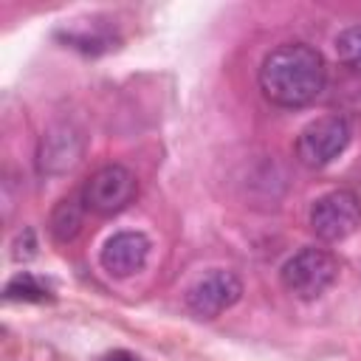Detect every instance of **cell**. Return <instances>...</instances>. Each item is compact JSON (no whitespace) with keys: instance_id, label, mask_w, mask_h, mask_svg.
<instances>
[{"instance_id":"6da1fadb","label":"cell","mask_w":361,"mask_h":361,"mask_svg":"<svg viewBox=\"0 0 361 361\" xmlns=\"http://www.w3.org/2000/svg\"><path fill=\"white\" fill-rule=\"evenodd\" d=\"M257 85L274 107H307L327 87V62L307 42H282L262 56Z\"/></svg>"},{"instance_id":"7a4b0ae2","label":"cell","mask_w":361,"mask_h":361,"mask_svg":"<svg viewBox=\"0 0 361 361\" xmlns=\"http://www.w3.org/2000/svg\"><path fill=\"white\" fill-rule=\"evenodd\" d=\"M338 279V259L327 248H302L279 268L282 288L296 299H319Z\"/></svg>"},{"instance_id":"3957f363","label":"cell","mask_w":361,"mask_h":361,"mask_svg":"<svg viewBox=\"0 0 361 361\" xmlns=\"http://www.w3.org/2000/svg\"><path fill=\"white\" fill-rule=\"evenodd\" d=\"M353 141V124L347 116H322L305 124L296 135V158L307 169H322L333 164Z\"/></svg>"},{"instance_id":"277c9868","label":"cell","mask_w":361,"mask_h":361,"mask_svg":"<svg viewBox=\"0 0 361 361\" xmlns=\"http://www.w3.org/2000/svg\"><path fill=\"white\" fill-rule=\"evenodd\" d=\"M310 231L324 243H341L361 226V200L353 189H330L310 203Z\"/></svg>"},{"instance_id":"5b68a950","label":"cell","mask_w":361,"mask_h":361,"mask_svg":"<svg viewBox=\"0 0 361 361\" xmlns=\"http://www.w3.org/2000/svg\"><path fill=\"white\" fill-rule=\"evenodd\" d=\"M79 195H82V203L87 212H93L99 217H110V214L124 212L135 200L138 178L121 164H107V166H99L85 180Z\"/></svg>"},{"instance_id":"8992f818","label":"cell","mask_w":361,"mask_h":361,"mask_svg":"<svg viewBox=\"0 0 361 361\" xmlns=\"http://www.w3.org/2000/svg\"><path fill=\"white\" fill-rule=\"evenodd\" d=\"M85 147H87V138L73 121L51 124L39 135V144H37V169H39V175L56 178V175L71 172L82 161Z\"/></svg>"},{"instance_id":"52a82bcc","label":"cell","mask_w":361,"mask_h":361,"mask_svg":"<svg viewBox=\"0 0 361 361\" xmlns=\"http://www.w3.org/2000/svg\"><path fill=\"white\" fill-rule=\"evenodd\" d=\"M243 296V279L234 274V271H226V268H214L203 276H197L186 293H183V302L186 307L200 316V319H214L220 313H226L228 307H234Z\"/></svg>"},{"instance_id":"ba28073f","label":"cell","mask_w":361,"mask_h":361,"mask_svg":"<svg viewBox=\"0 0 361 361\" xmlns=\"http://www.w3.org/2000/svg\"><path fill=\"white\" fill-rule=\"evenodd\" d=\"M152 243L144 231H116L99 251V265L110 276H133L149 262Z\"/></svg>"},{"instance_id":"9c48e42d","label":"cell","mask_w":361,"mask_h":361,"mask_svg":"<svg viewBox=\"0 0 361 361\" xmlns=\"http://www.w3.org/2000/svg\"><path fill=\"white\" fill-rule=\"evenodd\" d=\"M85 212H87V209H85L79 192L62 197V200L54 206V212H51V226H48V228H51L54 240H56V243H73V240L79 237V231H82Z\"/></svg>"},{"instance_id":"30bf717a","label":"cell","mask_w":361,"mask_h":361,"mask_svg":"<svg viewBox=\"0 0 361 361\" xmlns=\"http://www.w3.org/2000/svg\"><path fill=\"white\" fill-rule=\"evenodd\" d=\"M336 56L353 73H361V23L347 25L336 37Z\"/></svg>"},{"instance_id":"8fae6325","label":"cell","mask_w":361,"mask_h":361,"mask_svg":"<svg viewBox=\"0 0 361 361\" xmlns=\"http://www.w3.org/2000/svg\"><path fill=\"white\" fill-rule=\"evenodd\" d=\"M6 299H23V302H42V299H48V288L37 279V276H31V274H17V276H11L8 282H6Z\"/></svg>"},{"instance_id":"7c38bea8","label":"cell","mask_w":361,"mask_h":361,"mask_svg":"<svg viewBox=\"0 0 361 361\" xmlns=\"http://www.w3.org/2000/svg\"><path fill=\"white\" fill-rule=\"evenodd\" d=\"M102 361H144V358H138L135 353H127V350H113V353H107Z\"/></svg>"}]
</instances>
